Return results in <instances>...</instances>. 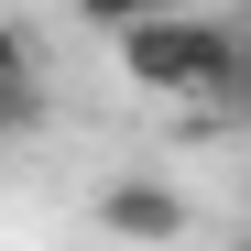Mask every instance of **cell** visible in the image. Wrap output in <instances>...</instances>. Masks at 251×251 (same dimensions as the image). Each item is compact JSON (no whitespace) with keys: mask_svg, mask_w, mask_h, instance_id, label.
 <instances>
[{"mask_svg":"<svg viewBox=\"0 0 251 251\" xmlns=\"http://www.w3.org/2000/svg\"><path fill=\"white\" fill-rule=\"evenodd\" d=\"M131 88H164V99H229L240 88V33L229 22H197V11H142L109 33Z\"/></svg>","mask_w":251,"mask_h":251,"instance_id":"6da1fadb","label":"cell"},{"mask_svg":"<svg viewBox=\"0 0 251 251\" xmlns=\"http://www.w3.org/2000/svg\"><path fill=\"white\" fill-rule=\"evenodd\" d=\"M186 186H164V175H109L99 186V229L109 240H142V251H164V240H186Z\"/></svg>","mask_w":251,"mask_h":251,"instance_id":"7a4b0ae2","label":"cell"},{"mask_svg":"<svg viewBox=\"0 0 251 251\" xmlns=\"http://www.w3.org/2000/svg\"><path fill=\"white\" fill-rule=\"evenodd\" d=\"M0 88H44V44H33V22H0Z\"/></svg>","mask_w":251,"mask_h":251,"instance_id":"3957f363","label":"cell"},{"mask_svg":"<svg viewBox=\"0 0 251 251\" xmlns=\"http://www.w3.org/2000/svg\"><path fill=\"white\" fill-rule=\"evenodd\" d=\"M44 109H55L44 88H0V142H22V131H44Z\"/></svg>","mask_w":251,"mask_h":251,"instance_id":"277c9868","label":"cell"},{"mask_svg":"<svg viewBox=\"0 0 251 251\" xmlns=\"http://www.w3.org/2000/svg\"><path fill=\"white\" fill-rule=\"evenodd\" d=\"M229 99H240V109H251V33H240V88H229Z\"/></svg>","mask_w":251,"mask_h":251,"instance_id":"5b68a950","label":"cell"},{"mask_svg":"<svg viewBox=\"0 0 251 251\" xmlns=\"http://www.w3.org/2000/svg\"><path fill=\"white\" fill-rule=\"evenodd\" d=\"M240 251H251V240H240Z\"/></svg>","mask_w":251,"mask_h":251,"instance_id":"8992f818","label":"cell"}]
</instances>
